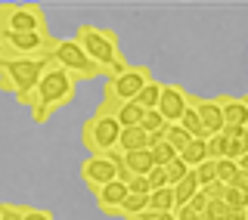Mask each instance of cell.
Wrapping results in <instances>:
<instances>
[{
	"mask_svg": "<svg viewBox=\"0 0 248 220\" xmlns=\"http://www.w3.org/2000/svg\"><path fill=\"white\" fill-rule=\"evenodd\" d=\"M50 65H53L50 56H28V59L0 56V90L13 93L19 106H31L34 87L41 84V78Z\"/></svg>",
	"mask_w": 248,
	"mask_h": 220,
	"instance_id": "cell-1",
	"label": "cell"
},
{
	"mask_svg": "<svg viewBox=\"0 0 248 220\" xmlns=\"http://www.w3.org/2000/svg\"><path fill=\"white\" fill-rule=\"evenodd\" d=\"M75 41L87 53L90 62H96L103 68V75H118L124 72V56H121V47H118V34L112 28H99L93 22H81L75 31Z\"/></svg>",
	"mask_w": 248,
	"mask_h": 220,
	"instance_id": "cell-2",
	"label": "cell"
},
{
	"mask_svg": "<svg viewBox=\"0 0 248 220\" xmlns=\"http://www.w3.org/2000/svg\"><path fill=\"white\" fill-rule=\"evenodd\" d=\"M75 90H78V84L72 81V78L62 72V68L50 65L44 72L41 84L34 87V99H31V106H28L31 121H34V124H44L46 118L56 112V109L72 103V99H75Z\"/></svg>",
	"mask_w": 248,
	"mask_h": 220,
	"instance_id": "cell-3",
	"label": "cell"
},
{
	"mask_svg": "<svg viewBox=\"0 0 248 220\" xmlns=\"http://www.w3.org/2000/svg\"><path fill=\"white\" fill-rule=\"evenodd\" d=\"M152 81V72H149V65H124V72L118 75H108L106 78V87H103V103H99L96 112H106V115H112L118 106L124 103H134L137 99V93L146 87V84Z\"/></svg>",
	"mask_w": 248,
	"mask_h": 220,
	"instance_id": "cell-4",
	"label": "cell"
},
{
	"mask_svg": "<svg viewBox=\"0 0 248 220\" xmlns=\"http://www.w3.org/2000/svg\"><path fill=\"white\" fill-rule=\"evenodd\" d=\"M46 56H50V62H53L56 68H62V72L72 78L75 84H87V81L103 78V68H99L96 62L87 59V53L78 47L75 37H68V41H59V37H56Z\"/></svg>",
	"mask_w": 248,
	"mask_h": 220,
	"instance_id": "cell-5",
	"label": "cell"
},
{
	"mask_svg": "<svg viewBox=\"0 0 248 220\" xmlns=\"http://www.w3.org/2000/svg\"><path fill=\"white\" fill-rule=\"evenodd\" d=\"M118 133H121V127L115 121V115L93 112L81 124V143L90 155H108L118 149Z\"/></svg>",
	"mask_w": 248,
	"mask_h": 220,
	"instance_id": "cell-6",
	"label": "cell"
},
{
	"mask_svg": "<svg viewBox=\"0 0 248 220\" xmlns=\"http://www.w3.org/2000/svg\"><path fill=\"white\" fill-rule=\"evenodd\" d=\"M16 31V34H50L46 31V13L37 3H0V34Z\"/></svg>",
	"mask_w": 248,
	"mask_h": 220,
	"instance_id": "cell-7",
	"label": "cell"
},
{
	"mask_svg": "<svg viewBox=\"0 0 248 220\" xmlns=\"http://www.w3.org/2000/svg\"><path fill=\"white\" fill-rule=\"evenodd\" d=\"M56 37L53 34H34V31H25V34H16V31H3L0 34V44H3V56L13 59H28V56H46Z\"/></svg>",
	"mask_w": 248,
	"mask_h": 220,
	"instance_id": "cell-8",
	"label": "cell"
},
{
	"mask_svg": "<svg viewBox=\"0 0 248 220\" xmlns=\"http://www.w3.org/2000/svg\"><path fill=\"white\" fill-rule=\"evenodd\" d=\"M78 177H81V183L87 186L90 192H96L99 186L112 183L115 180V164L108 155H87L81 164H78Z\"/></svg>",
	"mask_w": 248,
	"mask_h": 220,
	"instance_id": "cell-9",
	"label": "cell"
},
{
	"mask_svg": "<svg viewBox=\"0 0 248 220\" xmlns=\"http://www.w3.org/2000/svg\"><path fill=\"white\" fill-rule=\"evenodd\" d=\"M158 115L165 118V124H177L183 118V112L189 109V93L180 84H161V96H158Z\"/></svg>",
	"mask_w": 248,
	"mask_h": 220,
	"instance_id": "cell-10",
	"label": "cell"
},
{
	"mask_svg": "<svg viewBox=\"0 0 248 220\" xmlns=\"http://www.w3.org/2000/svg\"><path fill=\"white\" fill-rule=\"evenodd\" d=\"M189 106L196 109V115H199V124H202V130H205V140L223 130V115H220V106H217L214 96H189Z\"/></svg>",
	"mask_w": 248,
	"mask_h": 220,
	"instance_id": "cell-11",
	"label": "cell"
},
{
	"mask_svg": "<svg viewBox=\"0 0 248 220\" xmlns=\"http://www.w3.org/2000/svg\"><path fill=\"white\" fill-rule=\"evenodd\" d=\"M214 99H217V106H220L223 127H248V99L245 96L220 93V96H214Z\"/></svg>",
	"mask_w": 248,
	"mask_h": 220,
	"instance_id": "cell-12",
	"label": "cell"
},
{
	"mask_svg": "<svg viewBox=\"0 0 248 220\" xmlns=\"http://www.w3.org/2000/svg\"><path fill=\"white\" fill-rule=\"evenodd\" d=\"M96 205L103 214L108 217H118V208H121V202H124V195H127V186L118 183V180H112V183H106V186H99L96 192Z\"/></svg>",
	"mask_w": 248,
	"mask_h": 220,
	"instance_id": "cell-13",
	"label": "cell"
},
{
	"mask_svg": "<svg viewBox=\"0 0 248 220\" xmlns=\"http://www.w3.org/2000/svg\"><path fill=\"white\" fill-rule=\"evenodd\" d=\"M137 149H149V137L143 127H121L118 133V152H137Z\"/></svg>",
	"mask_w": 248,
	"mask_h": 220,
	"instance_id": "cell-14",
	"label": "cell"
},
{
	"mask_svg": "<svg viewBox=\"0 0 248 220\" xmlns=\"http://www.w3.org/2000/svg\"><path fill=\"white\" fill-rule=\"evenodd\" d=\"M124 155V168L130 171V177H146L152 171V155L149 149H137V152H121Z\"/></svg>",
	"mask_w": 248,
	"mask_h": 220,
	"instance_id": "cell-15",
	"label": "cell"
},
{
	"mask_svg": "<svg viewBox=\"0 0 248 220\" xmlns=\"http://www.w3.org/2000/svg\"><path fill=\"white\" fill-rule=\"evenodd\" d=\"M170 189H174V208H183V205H189V199L199 192V180H196V174L189 171V174H186L180 183H174Z\"/></svg>",
	"mask_w": 248,
	"mask_h": 220,
	"instance_id": "cell-16",
	"label": "cell"
},
{
	"mask_svg": "<svg viewBox=\"0 0 248 220\" xmlns=\"http://www.w3.org/2000/svg\"><path fill=\"white\" fill-rule=\"evenodd\" d=\"M205 158H208V146H205V140H189V143L183 146V152H180V161H183L189 171H196Z\"/></svg>",
	"mask_w": 248,
	"mask_h": 220,
	"instance_id": "cell-17",
	"label": "cell"
},
{
	"mask_svg": "<svg viewBox=\"0 0 248 220\" xmlns=\"http://www.w3.org/2000/svg\"><path fill=\"white\" fill-rule=\"evenodd\" d=\"M115 121H118V127H140V121H143V115H146V109H140L137 103H124L115 109Z\"/></svg>",
	"mask_w": 248,
	"mask_h": 220,
	"instance_id": "cell-18",
	"label": "cell"
},
{
	"mask_svg": "<svg viewBox=\"0 0 248 220\" xmlns=\"http://www.w3.org/2000/svg\"><path fill=\"white\" fill-rule=\"evenodd\" d=\"M143 211H149V195H124V202H121V208H118V217L124 220H134L140 217Z\"/></svg>",
	"mask_w": 248,
	"mask_h": 220,
	"instance_id": "cell-19",
	"label": "cell"
},
{
	"mask_svg": "<svg viewBox=\"0 0 248 220\" xmlns=\"http://www.w3.org/2000/svg\"><path fill=\"white\" fill-rule=\"evenodd\" d=\"M149 211H161V214H170L174 211V189L165 186V189L149 192Z\"/></svg>",
	"mask_w": 248,
	"mask_h": 220,
	"instance_id": "cell-20",
	"label": "cell"
},
{
	"mask_svg": "<svg viewBox=\"0 0 248 220\" xmlns=\"http://www.w3.org/2000/svg\"><path fill=\"white\" fill-rule=\"evenodd\" d=\"M158 96H161V81H155V78H152V81L137 93L134 103H137L140 109H155V106H158Z\"/></svg>",
	"mask_w": 248,
	"mask_h": 220,
	"instance_id": "cell-21",
	"label": "cell"
},
{
	"mask_svg": "<svg viewBox=\"0 0 248 220\" xmlns=\"http://www.w3.org/2000/svg\"><path fill=\"white\" fill-rule=\"evenodd\" d=\"M189 140H192V137H189V133H186V130L180 127V124H168V127H165V143H168L170 149H174L177 155L183 152V146L189 143Z\"/></svg>",
	"mask_w": 248,
	"mask_h": 220,
	"instance_id": "cell-22",
	"label": "cell"
},
{
	"mask_svg": "<svg viewBox=\"0 0 248 220\" xmlns=\"http://www.w3.org/2000/svg\"><path fill=\"white\" fill-rule=\"evenodd\" d=\"M149 155H152V168H165L168 161L177 158V152L165 143V140H161V143H155V146H149Z\"/></svg>",
	"mask_w": 248,
	"mask_h": 220,
	"instance_id": "cell-23",
	"label": "cell"
},
{
	"mask_svg": "<svg viewBox=\"0 0 248 220\" xmlns=\"http://www.w3.org/2000/svg\"><path fill=\"white\" fill-rule=\"evenodd\" d=\"M140 127H143V130H146V137H149V133L165 130L168 124H165V118L158 115V109H146V115H143V121H140Z\"/></svg>",
	"mask_w": 248,
	"mask_h": 220,
	"instance_id": "cell-24",
	"label": "cell"
},
{
	"mask_svg": "<svg viewBox=\"0 0 248 220\" xmlns=\"http://www.w3.org/2000/svg\"><path fill=\"white\" fill-rule=\"evenodd\" d=\"M165 174H168V186H174V183H180V180L189 174V168H186V164L180 161V155H177L174 161H168V164H165Z\"/></svg>",
	"mask_w": 248,
	"mask_h": 220,
	"instance_id": "cell-25",
	"label": "cell"
},
{
	"mask_svg": "<svg viewBox=\"0 0 248 220\" xmlns=\"http://www.w3.org/2000/svg\"><path fill=\"white\" fill-rule=\"evenodd\" d=\"M223 205L227 208H248V192L227 186V189H223Z\"/></svg>",
	"mask_w": 248,
	"mask_h": 220,
	"instance_id": "cell-26",
	"label": "cell"
},
{
	"mask_svg": "<svg viewBox=\"0 0 248 220\" xmlns=\"http://www.w3.org/2000/svg\"><path fill=\"white\" fill-rule=\"evenodd\" d=\"M192 174H196V180H199V189H205L208 183H214V161L205 158L196 171H192Z\"/></svg>",
	"mask_w": 248,
	"mask_h": 220,
	"instance_id": "cell-27",
	"label": "cell"
},
{
	"mask_svg": "<svg viewBox=\"0 0 248 220\" xmlns=\"http://www.w3.org/2000/svg\"><path fill=\"white\" fill-rule=\"evenodd\" d=\"M227 205H223V202H208L205 205V211H202V220H223L227 217Z\"/></svg>",
	"mask_w": 248,
	"mask_h": 220,
	"instance_id": "cell-28",
	"label": "cell"
},
{
	"mask_svg": "<svg viewBox=\"0 0 248 220\" xmlns=\"http://www.w3.org/2000/svg\"><path fill=\"white\" fill-rule=\"evenodd\" d=\"M146 183H149V189H165L168 186V174H165V168H152L149 174H146Z\"/></svg>",
	"mask_w": 248,
	"mask_h": 220,
	"instance_id": "cell-29",
	"label": "cell"
},
{
	"mask_svg": "<svg viewBox=\"0 0 248 220\" xmlns=\"http://www.w3.org/2000/svg\"><path fill=\"white\" fill-rule=\"evenodd\" d=\"M22 220H56L46 208H31V205H22Z\"/></svg>",
	"mask_w": 248,
	"mask_h": 220,
	"instance_id": "cell-30",
	"label": "cell"
},
{
	"mask_svg": "<svg viewBox=\"0 0 248 220\" xmlns=\"http://www.w3.org/2000/svg\"><path fill=\"white\" fill-rule=\"evenodd\" d=\"M127 192L130 195H149V183H146V177H130V183H127Z\"/></svg>",
	"mask_w": 248,
	"mask_h": 220,
	"instance_id": "cell-31",
	"label": "cell"
},
{
	"mask_svg": "<svg viewBox=\"0 0 248 220\" xmlns=\"http://www.w3.org/2000/svg\"><path fill=\"white\" fill-rule=\"evenodd\" d=\"M0 220H22V205L3 202V205H0Z\"/></svg>",
	"mask_w": 248,
	"mask_h": 220,
	"instance_id": "cell-32",
	"label": "cell"
},
{
	"mask_svg": "<svg viewBox=\"0 0 248 220\" xmlns=\"http://www.w3.org/2000/svg\"><path fill=\"white\" fill-rule=\"evenodd\" d=\"M174 220H202V214L192 211L189 205H183V208H174Z\"/></svg>",
	"mask_w": 248,
	"mask_h": 220,
	"instance_id": "cell-33",
	"label": "cell"
},
{
	"mask_svg": "<svg viewBox=\"0 0 248 220\" xmlns=\"http://www.w3.org/2000/svg\"><path fill=\"white\" fill-rule=\"evenodd\" d=\"M232 189H242V192H248V168H239V174L232 177Z\"/></svg>",
	"mask_w": 248,
	"mask_h": 220,
	"instance_id": "cell-34",
	"label": "cell"
},
{
	"mask_svg": "<svg viewBox=\"0 0 248 220\" xmlns=\"http://www.w3.org/2000/svg\"><path fill=\"white\" fill-rule=\"evenodd\" d=\"M134 220H174V211H170V214H161V211H143V214L134 217Z\"/></svg>",
	"mask_w": 248,
	"mask_h": 220,
	"instance_id": "cell-35",
	"label": "cell"
},
{
	"mask_svg": "<svg viewBox=\"0 0 248 220\" xmlns=\"http://www.w3.org/2000/svg\"><path fill=\"white\" fill-rule=\"evenodd\" d=\"M205 205H208V199H205V192H196V195H192V199H189V208L192 211H199V214H202V211H205Z\"/></svg>",
	"mask_w": 248,
	"mask_h": 220,
	"instance_id": "cell-36",
	"label": "cell"
},
{
	"mask_svg": "<svg viewBox=\"0 0 248 220\" xmlns=\"http://www.w3.org/2000/svg\"><path fill=\"white\" fill-rule=\"evenodd\" d=\"M223 220H248V208H230Z\"/></svg>",
	"mask_w": 248,
	"mask_h": 220,
	"instance_id": "cell-37",
	"label": "cell"
},
{
	"mask_svg": "<svg viewBox=\"0 0 248 220\" xmlns=\"http://www.w3.org/2000/svg\"><path fill=\"white\" fill-rule=\"evenodd\" d=\"M0 56H3V44H0Z\"/></svg>",
	"mask_w": 248,
	"mask_h": 220,
	"instance_id": "cell-38",
	"label": "cell"
}]
</instances>
